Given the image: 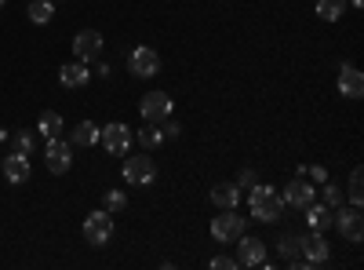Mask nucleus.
<instances>
[{"mask_svg": "<svg viewBox=\"0 0 364 270\" xmlns=\"http://www.w3.org/2000/svg\"><path fill=\"white\" fill-rule=\"evenodd\" d=\"M240 263L233 259V256H215V259H211V270H237Z\"/></svg>", "mask_w": 364, "mask_h": 270, "instance_id": "29", "label": "nucleus"}, {"mask_svg": "<svg viewBox=\"0 0 364 270\" xmlns=\"http://www.w3.org/2000/svg\"><path fill=\"white\" fill-rule=\"evenodd\" d=\"M240 234H245V216H237V208H219V216L211 219V237L230 245Z\"/></svg>", "mask_w": 364, "mask_h": 270, "instance_id": "3", "label": "nucleus"}, {"mask_svg": "<svg viewBox=\"0 0 364 270\" xmlns=\"http://www.w3.org/2000/svg\"><path fill=\"white\" fill-rule=\"evenodd\" d=\"M37 132L44 139H55V135H63V113H55V110H44L41 113V121H37Z\"/></svg>", "mask_w": 364, "mask_h": 270, "instance_id": "21", "label": "nucleus"}, {"mask_svg": "<svg viewBox=\"0 0 364 270\" xmlns=\"http://www.w3.org/2000/svg\"><path fill=\"white\" fill-rule=\"evenodd\" d=\"M248 208H252V216L259 219V223H277L281 219V212H284V197L273 190V187H252V194H248Z\"/></svg>", "mask_w": 364, "mask_h": 270, "instance_id": "1", "label": "nucleus"}, {"mask_svg": "<svg viewBox=\"0 0 364 270\" xmlns=\"http://www.w3.org/2000/svg\"><path fill=\"white\" fill-rule=\"evenodd\" d=\"M302 266H321L328 263V242H324V234L321 230H310L306 237H302Z\"/></svg>", "mask_w": 364, "mask_h": 270, "instance_id": "10", "label": "nucleus"}, {"mask_svg": "<svg viewBox=\"0 0 364 270\" xmlns=\"http://www.w3.org/2000/svg\"><path fill=\"white\" fill-rule=\"evenodd\" d=\"M346 194H350V204L360 208V201H364V172H360V168L350 172V187H346Z\"/></svg>", "mask_w": 364, "mask_h": 270, "instance_id": "25", "label": "nucleus"}, {"mask_svg": "<svg viewBox=\"0 0 364 270\" xmlns=\"http://www.w3.org/2000/svg\"><path fill=\"white\" fill-rule=\"evenodd\" d=\"M346 4H353V8H360V4H364V0H346Z\"/></svg>", "mask_w": 364, "mask_h": 270, "instance_id": "33", "label": "nucleus"}, {"mask_svg": "<svg viewBox=\"0 0 364 270\" xmlns=\"http://www.w3.org/2000/svg\"><path fill=\"white\" fill-rule=\"evenodd\" d=\"M302 212H306V223H310V230H321V234H324V230L331 227V208H328V204H317V201H314V204H306V208H302Z\"/></svg>", "mask_w": 364, "mask_h": 270, "instance_id": "20", "label": "nucleus"}, {"mask_svg": "<svg viewBox=\"0 0 364 270\" xmlns=\"http://www.w3.org/2000/svg\"><path fill=\"white\" fill-rule=\"evenodd\" d=\"M29 19H33L37 26L51 22L55 19V0H29Z\"/></svg>", "mask_w": 364, "mask_h": 270, "instance_id": "23", "label": "nucleus"}, {"mask_svg": "<svg viewBox=\"0 0 364 270\" xmlns=\"http://www.w3.org/2000/svg\"><path fill=\"white\" fill-rule=\"evenodd\" d=\"M0 168H4V179H8V183L22 187L26 179H29V154H15V150H11V154L0 161Z\"/></svg>", "mask_w": 364, "mask_h": 270, "instance_id": "14", "label": "nucleus"}, {"mask_svg": "<svg viewBox=\"0 0 364 270\" xmlns=\"http://www.w3.org/2000/svg\"><path fill=\"white\" fill-rule=\"evenodd\" d=\"M302 175H310L314 183H324L328 179V168H321V165H314V168H302Z\"/></svg>", "mask_w": 364, "mask_h": 270, "instance_id": "30", "label": "nucleus"}, {"mask_svg": "<svg viewBox=\"0 0 364 270\" xmlns=\"http://www.w3.org/2000/svg\"><path fill=\"white\" fill-rule=\"evenodd\" d=\"M314 201H317V187L306 183V175L291 179V183L284 187V204H291V208H306V204H314Z\"/></svg>", "mask_w": 364, "mask_h": 270, "instance_id": "12", "label": "nucleus"}, {"mask_svg": "<svg viewBox=\"0 0 364 270\" xmlns=\"http://www.w3.org/2000/svg\"><path fill=\"white\" fill-rule=\"evenodd\" d=\"M157 179V165H154V157H128L124 161V183L128 187H149Z\"/></svg>", "mask_w": 364, "mask_h": 270, "instance_id": "8", "label": "nucleus"}, {"mask_svg": "<svg viewBox=\"0 0 364 270\" xmlns=\"http://www.w3.org/2000/svg\"><path fill=\"white\" fill-rule=\"evenodd\" d=\"M128 70L135 77H154V73H161V55L154 48H135L128 55Z\"/></svg>", "mask_w": 364, "mask_h": 270, "instance_id": "11", "label": "nucleus"}, {"mask_svg": "<svg viewBox=\"0 0 364 270\" xmlns=\"http://www.w3.org/2000/svg\"><path fill=\"white\" fill-rule=\"evenodd\" d=\"M109 237H113V212L99 208V212H91V216L84 219V242H87V245L102 249V245H109Z\"/></svg>", "mask_w": 364, "mask_h": 270, "instance_id": "5", "label": "nucleus"}, {"mask_svg": "<svg viewBox=\"0 0 364 270\" xmlns=\"http://www.w3.org/2000/svg\"><path fill=\"white\" fill-rule=\"evenodd\" d=\"M346 0H317V15L324 19V22H339L343 15H346Z\"/></svg>", "mask_w": 364, "mask_h": 270, "instance_id": "22", "label": "nucleus"}, {"mask_svg": "<svg viewBox=\"0 0 364 270\" xmlns=\"http://www.w3.org/2000/svg\"><path fill=\"white\" fill-rule=\"evenodd\" d=\"M262 259H266V245L259 242V237L240 234V237H237V263H240V266H259Z\"/></svg>", "mask_w": 364, "mask_h": 270, "instance_id": "13", "label": "nucleus"}, {"mask_svg": "<svg viewBox=\"0 0 364 270\" xmlns=\"http://www.w3.org/2000/svg\"><path fill=\"white\" fill-rule=\"evenodd\" d=\"M211 204H215V208H237V204H240V187H237V183L211 187Z\"/></svg>", "mask_w": 364, "mask_h": 270, "instance_id": "18", "label": "nucleus"}, {"mask_svg": "<svg viewBox=\"0 0 364 270\" xmlns=\"http://www.w3.org/2000/svg\"><path fill=\"white\" fill-rule=\"evenodd\" d=\"M339 95L343 99H360L364 95V77L350 63H343V70H339Z\"/></svg>", "mask_w": 364, "mask_h": 270, "instance_id": "15", "label": "nucleus"}, {"mask_svg": "<svg viewBox=\"0 0 364 270\" xmlns=\"http://www.w3.org/2000/svg\"><path fill=\"white\" fill-rule=\"evenodd\" d=\"M95 142H99V125H91V121H80V125L70 132V146H73V150H77V146L87 150V146H95Z\"/></svg>", "mask_w": 364, "mask_h": 270, "instance_id": "19", "label": "nucleus"}, {"mask_svg": "<svg viewBox=\"0 0 364 270\" xmlns=\"http://www.w3.org/2000/svg\"><path fill=\"white\" fill-rule=\"evenodd\" d=\"M11 150H15V154H33V135H29V132H15L11 135Z\"/></svg>", "mask_w": 364, "mask_h": 270, "instance_id": "28", "label": "nucleus"}, {"mask_svg": "<svg viewBox=\"0 0 364 270\" xmlns=\"http://www.w3.org/2000/svg\"><path fill=\"white\" fill-rule=\"evenodd\" d=\"M164 125H168V128H161V132H164L168 139H175V135L182 132V125H175V121H171V117H168V121H164Z\"/></svg>", "mask_w": 364, "mask_h": 270, "instance_id": "32", "label": "nucleus"}, {"mask_svg": "<svg viewBox=\"0 0 364 270\" xmlns=\"http://www.w3.org/2000/svg\"><path fill=\"white\" fill-rule=\"evenodd\" d=\"M237 187H255V172H252V168H245V172L237 175Z\"/></svg>", "mask_w": 364, "mask_h": 270, "instance_id": "31", "label": "nucleus"}, {"mask_svg": "<svg viewBox=\"0 0 364 270\" xmlns=\"http://www.w3.org/2000/svg\"><path fill=\"white\" fill-rule=\"evenodd\" d=\"M73 55H77V63H95L102 55V33L99 29H80L73 37Z\"/></svg>", "mask_w": 364, "mask_h": 270, "instance_id": "9", "label": "nucleus"}, {"mask_svg": "<svg viewBox=\"0 0 364 270\" xmlns=\"http://www.w3.org/2000/svg\"><path fill=\"white\" fill-rule=\"evenodd\" d=\"M331 227H336L343 237H346V242H360V237H364V216H360V208L357 204H350V208H331Z\"/></svg>", "mask_w": 364, "mask_h": 270, "instance_id": "2", "label": "nucleus"}, {"mask_svg": "<svg viewBox=\"0 0 364 270\" xmlns=\"http://www.w3.org/2000/svg\"><path fill=\"white\" fill-rule=\"evenodd\" d=\"M321 194H324V204H328V208H339V204H343V183H328V179H324Z\"/></svg>", "mask_w": 364, "mask_h": 270, "instance_id": "27", "label": "nucleus"}, {"mask_svg": "<svg viewBox=\"0 0 364 270\" xmlns=\"http://www.w3.org/2000/svg\"><path fill=\"white\" fill-rule=\"evenodd\" d=\"M302 234H295V230H284L281 237H277V252H281V259L284 263H291V266H302Z\"/></svg>", "mask_w": 364, "mask_h": 270, "instance_id": "16", "label": "nucleus"}, {"mask_svg": "<svg viewBox=\"0 0 364 270\" xmlns=\"http://www.w3.org/2000/svg\"><path fill=\"white\" fill-rule=\"evenodd\" d=\"M132 139H135L132 128H128V125H120V121L99 128V142L106 146V154H113V157H124L128 150H132Z\"/></svg>", "mask_w": 364, "mask_h": 270, "instance_id": "7", "label": "nucleus"}, {"mask_svg": "<svg viewBox=\"0 0 364 270\" xmlns=\"http://www.w3.org/2000/svg\"><path fill=\"white\" fill-rule=\"evenodd\" d=\"M44 165H48L51 175H66L70 165H73V146H70V139H63V135L48 139V146H44Z\"/></svg>", "mask_w": 364, "mask_h": 270, "instance_id": "4", "label": "nucleus"}, {"mask_svg": "<svg viewBox=\"0 0 364 270\" xmlns=\"http://www.w3.org/2000/svg\"><path fill=\"white\" fill-rule=\"evenodd\" d=\"M0 8H4V0H0Z\"/></svg>", "mask_w": 364, "mask_h": 270, "instance_id": "34", "label": "nucleus"}, {"mask_svg": "<svg viewBox=\"0 0 364 270\" xmlns=\"http://www.w3.org/2000/svg\"><path fill=\"white\" fill-rule=\"evenodd\" d=\"M171 110H175V103H171L168 92H149V95H142V103H139L142 121H149V125H164L168 117H171Z\"/></svg>", "mask_w": 364, "mask_h": 270, "instance_id": "6", "label": "nucleus"}, {"mask_svg": "<svg viewBox=\"0 0 364 270\" xmlns=\"http://www.w3.org/2000/svg\"><path fill=\"white\" fill-rule=\"evenodd\" d=\"M102 208H106V212H124V208H128V194L124 190H106L102 194Z\"/></svg>", "mask_w": 364, "mask_h": 270, "instance_id": "26", "label": "nucleus"}, {"mask_svg": "<svg viewBox=\"0 0 364 270\" xmlns=\"http://www.w3.org/2000/svg\"><path fill=\"white\" fill-rule=\"evenodd\" d=\"M161 142H164V132H161L157 125H149V121H146V128L139 132V146H142V150H157Z\"/></svg>", "mask_w": 364, "mask_h": 270, "instance_id": "24", "label": "nucleus"}, {"mask_svg": "<svg viewBox=\"0 0 364 270\" xmlns=\"http://www.w3.org/2000/svg\"><path fill=\"white\" fill-rule=\"evenodd\" d=\"M87 81H91V70H87V63H77V58L58 70V84L63 88H84Z\"/></svg>", "mask_w": 364, "mask_h": 270, "instance_id": "17", "label": "nucleus"}]
</instances>
